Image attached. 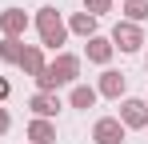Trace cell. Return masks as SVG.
<instances>
[{"label": "cell", "instance_id": "1", "mask_svg": "<svg viewBox=\"0 0 148 144\" xmlns=\"http://www.w3.org/2000/svg\"><path fill=\"white\" fill-rule=\"evenodd\" d=\"M80 80V56L72 52H56L44 72L36 76V92H56V88H64V84H76Z\"/></svg>", "mask_w": 148, "mask_h": 144}, {"label": "cell", "instance_id": "2", "mask_svg": "<svg viewBox=\"0 0 148 144\" xmlns=\"http://www.w3.org/2000/svg\"><path fill=\"white\" fill-rule=\"evenodd\" d=\"M32 24H36V32H40V48L64 52L68 24H64V16H60V8H56V4H40V8H36V16H32Z\"/></svg>", "mask_w": 148, "mask_h": 144}, {"label": "cell", "instance_id": "3", "mask_svg": "<svg viewBox=\"0 0 148 144\" xmlns=\"http://www.w3.org/2000/svg\"><path fill=\"white\" fill-rule=\"evenodd\" d=\"M108 40H112L116 52L132 56V52H140V44H144V28H140V24H128V20H116V28H112Z\"/></svg>", "mask_w": 148, "mask_h": 144}, {"label": "cell", "instance_id": "4", "mask_svg": "<svg viewBox=\"0 0 148 144\" xmlns=\"http://www.w3.org/2000/svg\"><path fill=\"white\" fill-rule=\"evenodd\" d=\"M28 28H32V16H28L24 8H4V12H0V32H4L8 40H24Z\"/></svg>", "mask_w": 148, "mask_h": 144}, {"label": "cell", "instance_id": "5", "mask_svg": "<svg viewBox=\"0 0 148 144\" xmlns=\"http://www.w3.org/2000/svg\"><path fill=\"white\" fill-rule=\"evenodd\" d=\"M124 128H148V104L136 100V96H124L120 100V116H116Z\"/></svg>", "mask_w": 148, "mask_h": 144}, {"label": "cell", "instance_id": "6", "mask_svg": "<svg viewBox=\"0 0 148 144\" xmlns=\"http://www.w3.org/2000/svg\"><path fill=\"white\" fill-rule=\"evenodd\" d=\"M124 92H128V76L116 68H104L96 80V96H108V100H124Z\"/></svg>", "mask_w": 148, "mask_h": 144}, {"label": "cell", "instance_id": "7", "mask_svg": "<svg viewBox=\"0 0 148 144\" xmlns=\"http://www.w3.org/2000/svg\"><path fill=\"white\" fill-rule=\"evenodd\" d=\"M124 136H128V128H124L116 116H100L96 124H92V140L96 144H124Z\"/></svg>", "mask_w": 148, "mask_h": 144}, {"label": "cell", "instance_id": "8", "mask_svg": "<svg viewBox=\"0 0 148 144\" xmlns=\"http://www.w3.org/2000/svg\"><path fill=\"white\" fill-rule=\"evenodd\" d=\"M28 108H32L36 120H56V112H60L64 104H60L56 92H32V96H28Z\"/></svg>", "mask_w": 148, "mask_h": 144}, {"label": "cell", "instance_id": "9", "mask_svg": "<svg viewBox=\"0 0 148 144\" xmlns=\"http://www.w3.org/2000/svg\"><path fill=\"white\" fill-rule=\"evenodd\" d=\"M44 64H48V60H44V48H40V44H24L20 60H16V68L24 72V76H32V80L44 72Z\"/></svg>", "mask_w": 148, "mask_h": 144}, {"label": "cell", "instance_id": "10", "mask_svg": "<svg viewBox=\"0 0 148 144\" xmlns=\"http://www.w3.org/2000/svg\"><path fill=\"white\" fill-rule=\"evenodd\" d=\"M112 52H116V48H112V40H108V36H100V32L92 36V40H84V56H88L92 64H100V68H108Z\"/></svg>", "mask_w": 148, "mask_h": 144}, {"label": "cell", "instance_id": "11", "mask_svg": "<svg viewBox=\"0 0 148 144\" xmlns=\"http://www.w3.org/2000/svg\"><path fill=\"white\" fill-rule=\"evenodd\" d=\"M24 136H28V144H56V120H36L32 116Z\"/></svg>", "mask_w": 148, "mask_h": 144}, {"label": "cell", "instance_id": "12", "mask_svg": "<svg viewBox=\"0 0 148 144\" xmlns=\"http://www.w3.org/2000/svg\"><path fill=\"white\" fill-rule=\"evenodd\" d=\"M64 24H68V36H80V40L96 36V16H88V12H72Z\"/></svg>", "mask_w": 148, "mask_h": 144}, {"label": "cell", "instance_id": "13", "mask_svg": "<svg viewBox=\"0 0 148 144\" xmlns=\"http://www.w3.org/2000/svg\"><path fill=\"white\" fill-rule=\"evenodd\" d=\"M96 100H100V96H96V88H92V84H72V92H68V104H72V108H80V112H88Z\"/></svg>", "mask_w": 148, "mask_h": 144}, {"label": "cell", "instance_id": "14", "mask_svg": "<svg viewBox=\"0 0 148 144\" xmlns=\"http://www.w3.org/2000/svg\"><path fill=\"white\" fill-rule=\"evenodd\" d=\"M124 20L128 24H144L148 20V0H124Z\"/></svg>", "mask_w": 148, "mask_h": 144}, {"label": "cell", "instance_id": "15", "mask_svg": "<svg viewBox=\"0 0 148 144\" xmlns=\"http://www.w3.org/2000/svg\"><path fill=\"white\" fill-rule=\"evenodd\" d=\"M20 52H24V40H8V36L0 40V60H4V64H16Z\"/></svg>", "mask_w": 148, "mask_h": 144}, {"label": "cell", "instance_id": "16", "mask_svg": "<svg viewBox=\"0 0 148 144\" xmlns=\"http://www.w3.org/2000/svg\"><path fill=\"white\" fill-rule=\"evenodd\" d=\"M84 12H88V16H104V12H112V0H84Z\"/></svg>", "mask_w": 148, "mask_h": 144}, {"label": "cell", "instance_id": "17", "mask_svg": "<svg viewBox=\"0 0 148 144\" xmlns=\"http://www.w3.org/2000/svg\"><path fill=\"white\" fill-rule=\"evenodd\" d=\"M8 128H12V116H8V108H4V104H0V136H4V132H8Z\"/></svg>", "mask_w": 148, "mask_h": 144}, {"label": "cell", "instance_id": "18", "mask_svg": "<svg viewBox=\"0 0 148 144\" xmlns=\"http://www.w3.org/2000/svg\"><path fill=\"white\" fill-rule=\"evenodd\" d=\"M8 92H12V84H8V80H4V76H0V104H4V100H8Z\"/></svg>", "mask_w": 148, "mask_h": 144}, {"label": "cell", "instance_id": "19", "mask_svg": "<svg viewBox=\"0 0 148 144\" xmlns=\"http://www.w3.org/2000/svg\"><path fill=\"white\" fill-rule=\"evenodd\" d=\"M144 68H148V56H144Z\"/></svg>", "mask_w": 148, "mask_h": 144}, {"label": "cell", "instance_id": "20", "mask_svg": "<svg viewBox=\"0 0 148 144\" xmlns=\"http://www.w3.org/2000/svg\"><path fill=\"white\" fill-rule=\"evenodd\" d=\"M144 104H148V96H144Z\"/></svg>", "mask_w": 148, "mask_h": 144}]
</instances>
